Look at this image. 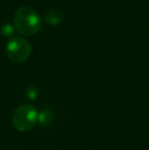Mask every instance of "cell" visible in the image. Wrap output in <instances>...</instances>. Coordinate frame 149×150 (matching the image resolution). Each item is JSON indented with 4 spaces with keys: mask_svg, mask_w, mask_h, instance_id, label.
<instances>
[{
    "mask_svg": "<svg viewBox=\"0 0 149 150\" xmlns=\"http://www.w3.org/2000/svg\"><path fill=\"white\" fill-rule=\"evenodd\" d=\"M32 52L30 42L22 37H14L6 45V54L12 62L22 63L26 61Z\"/></svg>",
    "mask_w": 149,
    "mask_h": 150,
    "instance_id": "cell-3",
    "label": "cell"
},
{
    "mask_svg": "<svg viewBox=\"0 0 149 150\" xmlns=\"http://www.w3.org/2000/svg\"><path fill=\"white\" fill-rule=\"evenodd\" d=\"M38 120L41 122L43 126H46V125H49L50 122L52 120V115L49 110H45L43 112H41V115L38 117Z\"/></svg>",
    "mask_w": 149,
    "mask_h": 150,
    "instance_id": "cell-5",
    "label": "cell"
},
{
    "mask_svg": "<svg viewBox=\"0 0 149 150\" xmlns=\"http://www.w3.org/2000/svg\"><path fill=\"white\" fill-rule=\"evenodd\" d=\"M37 120V110L29 104L18 107L12 115V125L20 132H28L32 130L36 125Z\"/></svg>",
    "mask_w": 149,
    "mask_h": 150,
    "instance_id": "cell-2",
    "label": "cell"
},
{
    "mask_svg": "<svg viewBox=\"0 0 149 150\" xmlns=\"http://www.w3.org/2000/svg\"><path fill=\"white\" fill-rule=\"evenodd\" d=\"M46 22L49 25H52V26H56V25L60 24L64 20V14L60 10L58 9H52L50 11L47 12L45 16Z\"/></svg>",
    "mask_w": 149,
    "mask_h": 150,
    "instance_id": "cell-4",
    "label": "cell"
},
{
    "mask_svg": "<svg viewBox=\"0 0 149 150\" xmlns=\"http://www.w3.org/2000/svg\"><path fill=\"white\" fill-rule=\"evenodd\" d=\"M13 32H14L13 26H11V25L8 24V23L4 24L3 26L1 27V29H0V33H1V35L3 36V37H10V36L13 34Z\"/></svg>",
    "mask_w": 149,
    "mask_h": 150,
    "instance_id": "cell-6",
    "label": "cell"
},
{
    "mask_svg": "<svg viewBox=\"0 0 149 150\" xmlns=\"http://www.w3.org/2000/svg\"><path fill=\"white\" fill-rule=\"evenodd\" d=\"M16 30L23 36H32L41 28V18L33 8L23 6L14 16Z\"/></svg>",
    "mask_w": 149,
    "mask_h": 150,
    "instance_id": "cell-1",
    "label": "cell"
}]
</instances>
